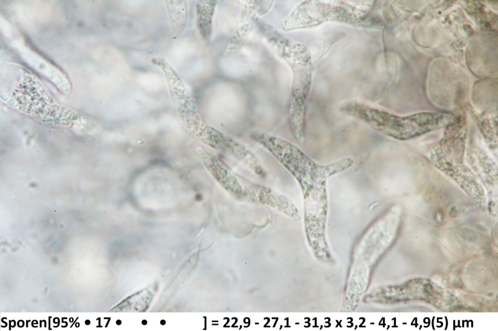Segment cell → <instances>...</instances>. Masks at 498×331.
<instances>
[{"mask_svg":"<svg viewBox=\"0 0 498 331\" xmlns=\"http://www.w3.org/2000/svg\"><path fill=\"white\" fill-rule=\"evenodd\" d=\"M357 118L376 131L401 140L447 126L455 119L450 114L428 112L401 116L367 106L360 110Z\"/></svg>","mask_w":498,"mask_h":331,"instance_id":"6da1fadb","label":"cell"},{"mask_svg":"<svg viewBox=\"0 0 498 331\" xmlns=\"http://www.w3.org/2000/svg\"><path fill=\"white\" fill-rule=\"evenodd\" d=\"M273 1H241L242 10L236 31L231 37L226 48L227 52H234L240 50L248 39L257 19L269 11Z\"/></svg>","mask_w":498,"mask_h":331,"instance_id":"7a4b0ae2","label":"cell"},{"mask_svg":"<svg viewBox=\"0 0 498 331\" xmlns=\"http://www.w3.org/2000/svg\"><path fill=\"white\" fill-rule=\"evenodd\" d=\"M197 153L207 170L225 190L237 196L244 194L241 181L224 161L201 148L198 149Z\"/></svg>","mask_w":498,"mask_h":331,"instance_id":"3957f363","label":"cell"},{"mask_svg":"<svg viewBox=\"0 0 498 331\" xmlns=\"http://www.w3.org/2000/svg\"><path fill=\"white\" fill-rule=\"evenodd\" d=\"M253 195L261 203L268 206L291 216L299 217V213L295 205L286 197L267 187L255 185L252 186Z\"/></svg>","mask_w":498,"mask_h":331,"instance_id":"277c9868","label":"cell"},{"mask_svg":"<svg viewBox=\"0 0 498 331\" xmlns=\"http://www.w3.org/2000/svg\"><path fill=\"white\" fill-rule=\"evenodd\" d=\"M85 323H86V325H89L90 324V321L89 320H86L85 321Z\"/></svg>","mask_w":498,"mask_h":331,"instance_id":"52a82bcc","label":"cell"},{"mask_svg":"<svg viewBox=\"0 0 498 331\" xmlns=\"http://www.w3.org/2000/svg\"><path fill=\"white\" fill-rule=\"evenodd\" d=\"M172 31V37L176 38L182 32L187 23L188 11L185 0H166Z\"/></svg>","mask_w":498,"mask_h":331,"instance_id":"8992f818","label":"cell"},{"mask_svg":"<svg viewBox=\"0 0 498 331\" xmlns=\"http://www.w3.org/2000/svg\"><path fill=\"white\" fill-rule=\"evenodd\" d=\"M217 0H198L196 5L198 30L203 39L209 41L213 30V20Z\"/></svg>","mask_w":498,"mask_h":331,"instance_id":"5b68a950","label":"cell"}]
</instances>
